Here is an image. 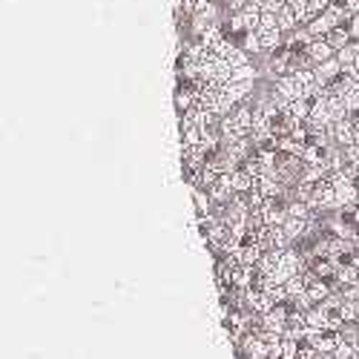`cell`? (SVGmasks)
<instances>
[{"label":"cell","instance_id":"obj_1","mask_svg":"<svg viewBox=\"0 0 359 359\" xmlns=\"http://www.w3.org/2000/svg\"><path fill=\"white\" fill-rule=\"evenodd\" d=\"M305 81L299 78L296 72H290V75H282V78H276V95H282L285 101H296V98H305Z\"/></svg>","mask_w":359,"mask_h":359},{"label":"cell","instance_id":"obj_2","mask_svg":"<svg viewBox=\"0 0 359 359\" xmlns=\"http://www.w3.org/2000/svg\"><path fill=\"white\" fill-rule=\"evenodd\" d=\"M339 26V20L331 15V12H322L319 18H313L305 29H308V32H311V38L316 41V38H327V32H331V29H337Z\"/></svg>","mask_w":359,"mask_h":359},{"label":"cell","instance_id":"obj_3","mask_svg":"<svg viewBox=\"0 0 359 359\" xmlns=\"http://www.w3.org/2000/svg\"><path fill=\"white\" fill-rule=\"evenodd\" d=\"M342 72V64L337 61V57H331V61H325V64H316L313 67V75H316V83L319 86H331Z\"/></svg>","mask_w":359,"mask_h":359},{"label":"cell","instance_id":"obj_4","mask_svg":"<svg viewBox=\"0 0 359 359\" xmlns=\"http://www.w3.org/2000/svg\"><path fill=\"white\" fill-rule=\"evenodd\" d=\"M308 57H311L313 67H316V64H325V61H331V57H337V49L327 43L325 38H316V41H311V46H308Z\"/></svg>","mask_w":359,"mask_h":359},{"label":"cell","instance_id":"obj_5","mask_svg":"<svg viewBox=\"0 0 359 359\" xmlns=\"http://www.w3.org/2000/svg\"><path fill=\"white\" fill-rule=\"evenodd\" d=\"M259 43H262V52H276L282 46V29H259Z\"/></svg>","mask_w":359,"mask_h":359},{"label":"cell","instance_id":"obj_6","mask_svg":"<svg viewBox=\"0 0 359 359\" xmlns=\"http://www.w3.org/2000/svg\"><path fill=\"white\" fill-rule=\"evenodd\" d=\"M325 41L339 52V49H345L353 38H351V29H348V26H337V29H331V32H327V38H325Z\"/></svg>","mask_w":359,"mask_h":359},{"label":"cell","instance_id":"obj_7","mask_svg":"<svg viewBox=\"0 0 359 359\" xmlns=\"http://www.w3.org/2000/svg\"><path fill=\"white\" fill-rule=\"evenodd\" d=\"M276 18H279V29H282V32H296V26H299V15H296V9H293V6H285Z\"/></svg>","mask_w":359,"mask_h":359},{"label":"cell","instance_id":"obj_8","mask_svg":"<svg viewBox=\"0 0 359 359\" xmlns=\"http://www.w3.org/2000/svg\"><path fill=\"white\" fill-rule=\"evenodd\" d=\"M356 57H359V41H351L345 49L337 52V61H339L342 67H353V64H356Z\"/></svg>","mask_w":359,"mask_h":359},{"label":"cell","instance_id":"obj_9","mask_svg":"<svg viewBox=\"0 0 359 359\" xmlns=\"http://www.w3.org/2000/svg\"><path fill=\"white\" fill-rule=\"evenodd\" d=\"M256 67L253 64H245V67H238V69H233V78H230V83H242V81H256Z\"/></svg>","mask_w":359,"mask_h":359},{"label":"cell","instance_id":"obj_10","mask_svg":"<svg viewBox=\"0 0 359 359\" xmlns=\"http://www.w3.org/2000/svg\"><path fill=\"white\" fill-rule=\"evenodd\" d=\"M253 4L262 9V12H271V15H279L285 6H287V0H253Z\"/></svg>","mask_w":359,"mask_h":359},{"label":"cell","instance_id":"obj_11","mask_svg":"<svg viewBox=\"0 0 359 359\" xmlns=\"http://www.w3.org/2000/svg\"><path fill=\"white\" fill-rule=\"evenodd\" d=\"M334 356H337V359H359V353L353 351V345H351V342H345V339H342V342L337 345Z\"/></svg>","mask_w":359,"mask_h":359},{"label":"cell","instance_id":"obj_12","mask_svg":"<svg viewBox=\"0 0 359 359\" xmlns=\"http://www.w3.org/2000/svg\"><path fill=\"white\" fill-rule=\"evenodd\" d=\"M287 6H293V9H296V15H299V23L305 20V12H308V0H287Z\"/></svg>","mask_w":359,"mask_h":359},{"label":"cell","instance_id":"obj_13","mask_svg":"<svg viewBox=\"0 0 359 359\" xmlns=\"http://www.w3.org/2000/svg\"><path fill=\"white\" fill-rule=\"evenodd\" d=\"M204 4H210V0H201V6H204Z\"/></svg>","mask_w":359,"mask_h":359}]
</instances>
